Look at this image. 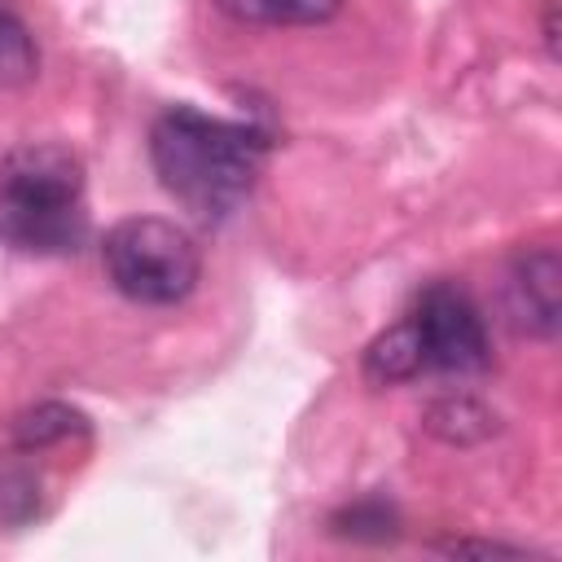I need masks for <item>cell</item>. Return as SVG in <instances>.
<instances>
[{"instance_id":"8fae6325","label":"cell","mask_w":562,"mask_h":562,"mask_svg":"<svg viewBox=\"0 0 562 562\" xmlns=\"http://www.w3.org/2000/svg\"><path fill=\"white\" fill-rule=\"evenodd\" d=\"M334 531L351 540H391L395 536V514L382 501H356L342 514H334Z\"/></svg>"},{"instance_id":"9c48e42d","label":"cell","mask_w":562,"mask_h":562,"mask_svg":"<svg viewBox=\"0 0 562 562\" xmlns=\"http://www.w3.org/2000/svg\"><path fill=\"white\" fill-rule=\"evenodd\" d=\"M426 430L439 435V439H448V443H479V439H487L496 430V417L483 404H474V400L461 395V400L430 404L426 408Z\"/></svg>"},{"instance_id":"7c38bea8","label":"cell","mask_w":562,"mask_h":562,"mask_svg":"<svg viewBox=\"0 0 562 562\" xmlns=\"http://www.w3.org/2000/svg\"><path fill=\"white\" fill-rule=\"evenodd\" d=\"M439 549L452 553V558H465V553H479V558H522V549L496 544V540H439Z\"/></svg>"},{"instance_id":"30bf717a","label":"cell","mask_w":562,"mask_h":562,"mask_svg":"<svg viewBox=\"0 0 562 562\" xmlns=\"http://www.w3.org/2000/svg\"><path fill=\"white\" fill-rule=\"evenodd\" d=\"M35 70H40V53L26 22L9 4H0V88H18L35 79Z\"/></svg>"},{"instance_id":"8992f818","label":"cell","mask_w":562,"mask_h":562,"mask_svg":"<svg viewBox=\"0 0 562 562\" xmlns=\"http://www.w3.org/2000/svg\"><path fill=\"white\" fill-rule=\"evenodd\" d=\"M422 369H426V360H422V342H417L413 321L391 325V329L378 334V338L369 342V351H364V378L378 382V386H386V382H408V378H417Z\"/></svg>"},{"instance_id":"7a4b0ae2","label":"cell","mask_w":562,"mask_h":562,"mask_svg":"<svg viewBox=\"0 0 562 562\" xmlns=\"http://www.w3.org/2000/svg\"><path fill=\"white\" fill-rule=\"evenodd\" d=\"M88 237L83 162L57 140H31L0 158V241L26 255H66Z\"/></svg>"},{"instance_id":"6da1fadb","label":"cell","mask_w":562,"mask_h":562,"mask_svg":"<svg viewBox=\"0 0 562 562\" xmlns=\"http://www.w3.org/2000/svg\"><path fill=\"white\" fill-rule=\"evenodd\" d=\"M263 154L268 136L259 127L211 119L193 105H171L149 132V158L162 189L202 220H224L250 198Z\"/></svg>"},{"instance_id":"3957f363","label":"cell","mask_w":562,"mask_h":562,"mask_svg":"<svg viewBox=\"0 0 562 562\" xmlns=\"http://www.w3.org/2000/svg\"><path fill=\"white\" fill-rule=\"evenodd\" d=\"M101 259L119 294L136 303H154V307L180 303L198 285V272H202L193 237L180 224L158 220V215L119 220L101 241Z\"/></svg>"},{"instance_id":"277c9868","label":"cell","mask_w":562,"mask_h":562,"mask_svg":"<svg viewBox=\"0 0 562 562\" xmlns=\"http://www.w3.org/2000/svg\"><path fill=\"white\" fill-rule=\"evenodd\" d=\"M422 342V360L426 369L439 373H479L487 369L492 351H487V329L479 307L470 303V294L461 285H430L417 303V312L408 316Z\"/></svg>"},{"instance_id":"ba28073f","label":"cell","mask_w":562,"mask_h":562,"mask_svg":"<svg viewBox=\"0 0 562 562\" xmlns=\"http://www.w3.org/2000/svg\"><path fill=\"white\" fill-rule=\"evenodd\" d=\"M83 426H88V422H83L79 408L57 404V400H44V404L22 408V413L13 417V443H18L22 452H40V448H53V443L79 435Z\"/></svg>"},{"instance_id":"52a82bcc","label":"cell","mask_w":562,"mask_h":562,"mask_svg":"<svg viewBox=\"0 0 562 562\" xmlns=\"http://www.w3.org/2000/svg\"><path fill=\"white\" fill-rule=\"evenodd\" d=\"M220 13L250 26H312L338 13L342 0H215Z\"/></svg>"},{"instance_id":"5b68a950","label":"cell","mask_w":562,"mask_h":562,"mask_svg":"<svg viewBox=\"0 0 562 562\" xmlns=\"http://www.w3.org/2000/svg\"><path fill=\"white\" fill-rule=\"evenodd\" d=\"M514 312L522 316L527 329L536 334H553L558 329V312H562V263L553 250H531L514 263Z\"/></svg>"}]
</instances>
